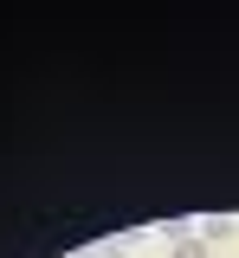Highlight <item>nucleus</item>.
Wrapping results in <instances>:
<instances>
[{
	"label": "nucleus",
	"instance_id": "f03ea898",
	"mask_svg": "<svg viewBox=\"0 0 239 258\" xmlns=\"http://www.w3.org/2000/svg\"><path fill=\"white\" fill-rule=\"evenodd\" d=\"M226 232H233V220H226V213H213V220L201 226V239H226Z\"/></svg>",
	"mask_w": 239,
	"mask_h": 258
},
{
	"label": "nucleus",
	"instance_id": "7ed1b4c3",
	"mask_svg": "<svg viewBox=\"0 0 239 258\" xmlns=\"http://www.w3.org/2000/svg\"><path fill=\"white\" fill-rule=\"evenodd\" d=\"M91 258H123V245H103V252H91Z\"/></svg>",
	"mask_w": 239,
	"mask_h": 258
},
{
	"label": "nucleus",
	"instance_id": "f257e3e1",
	"mask_svg": "<svg viewBox=\"0 0 239 258\" xmlns=\"http://www.w3.org/2000/svg\"><path fill=\"white\" fill-rule=\"evenodd\" d=\"M168 252L174 258H207V239H188L181 226H168Z\"/></svg>",
	"mask_w": 239,
	"mask_h": 258
}]
</instances>
